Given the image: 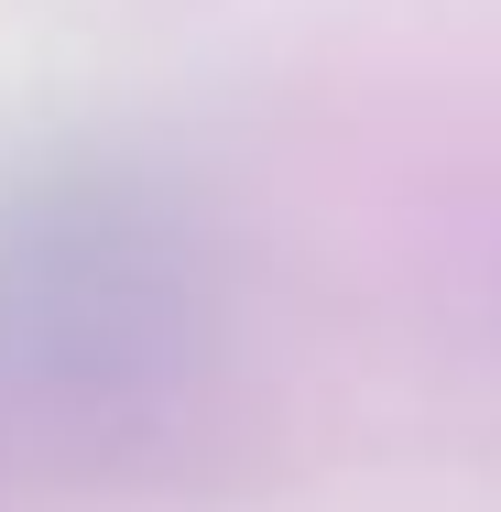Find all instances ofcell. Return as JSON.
<instances>
[{
    "mask_svg": "<svg viewBox=\"0 0 501 512\" xmlns=\"http://www.w3.org/2000/svg\"><path fill=\"white\" fill-rule=\"evenodd\" d=\"M207 349V262L175 197L66 175L0 197V382L33 404H142Z\"/></svg>",
    "mask_w": 501,
    "mask_h": 512,
    "instance_id": "1",
    "label": "cell"
}]
</instances>
